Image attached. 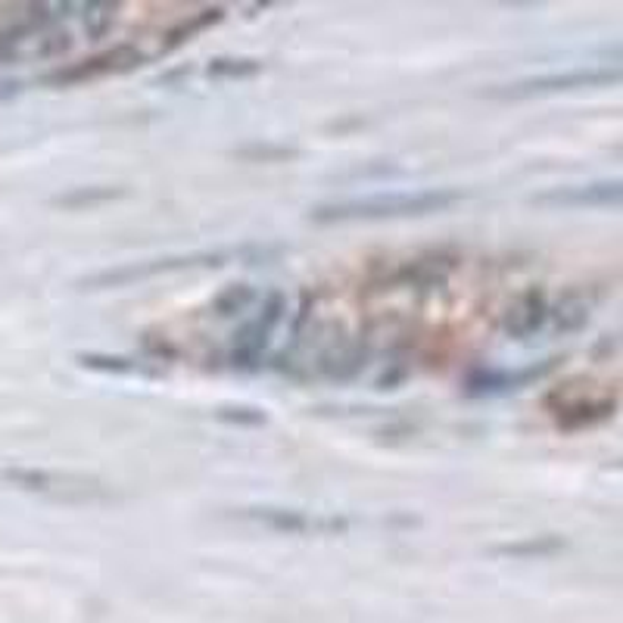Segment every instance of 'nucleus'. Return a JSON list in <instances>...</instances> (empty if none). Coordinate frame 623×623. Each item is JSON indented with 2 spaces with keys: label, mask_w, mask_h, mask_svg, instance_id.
<instances>
[{
  "label": "nucleus",
  "mask_w": 623,
  "mask_h": 623,
  "mask_svg": "<svg viewBox=\"0 0 623 623\" xmlns=\"http://www.w3.org/2000/svg\"><path fill=\"white\" fill-rule=\"evenodd\" d=\"M623 84L621 63H590V67L564 69V72H542V75H527L518 82L492 88L490 98L496 100H533L552 98V94H571V91H586V88H614Z\"/></svg>",
  "instance_id": "f03ea898"
},
{
  "label": "nucleus",
  "mask_w": 623,
  "mask_h": 623,
  "mask_svg": "<svg viewBox=\"0 0 623 623\" xmlns=\"http://www.w3.org/2000/svg\"><path fill=\"white\" fill-rule=\"evenodd\" d=\"M225 19V10L222 7H206V10H200L194 17L181 19L178 25H172L168 34L163 38V50L160 53H172V50H178L181 44H187V41H194L200 32H206V29H213Z\"/></svg>",
  "instance_id": "ddd939ff"
},
{
  "label": "nucleus",
  "mask_w": 623,
  "mask_h": 623,
  "mask_svg": "<svg viewBox=\"0 0 623 623\" xmlns=\"http://www.w3.org/2000/svg\"><path fill=\"white\" fill-rule=\"evenodd\" d=\"M253 303H256V290L249 284H228L215 294L213 312L218 318H234V315H244Z\"/></svg>",
  "instance_id": "4468645a"
},
{
  "label": "nucleus",
  "mask_w": 623,
  "mask_h": 623,
  "mask_svg": "<svg viewBox=\"0 0 623 623\" xmlns=\"http://www.w3.org/2000/svg\"><path fill=\"white\" fill-rule=\"evenodd\" d=\"M537 203L555 206V210H623V178L555 187V191L540 194Z\"/></svg>",
  "instance_id": "0eeeda50"
},
{
  "label": "nucleus",
  "mask_w": 623,
  "mask_h": 623,
  "mask_svg": "<svg viewBox=\"0 0 623 623\" xmlns=\"http://www.w3.org/2000/svg\"><path fill=\"white\" fill-rule=\"evenodd\" d=\"M263 72V63L259 60H213L206 67V79H215V82H225V79H253Z\"/></svg>",
  "instance_id": "dca6fc26"
},
{
  "label": "nucleus",
  "mask_w": 623,
  "mask_h": 623,
  "mask_svg": "<svg viewBox=\"0 0 623 623\" xmlns=\"http://www.w3.org/2000/svg\"><path fill=\"white\" fill-rule=\"evenodd\" d=\"M284 309H287V294L275 287L259 299V309L234 330V340H231L228 356H225V361L234 371H256L263 365L265 349H268L272 334L284 318Z\"/></svg>",
  "instance_id": "7ed1b4c3"
},
{
  "label": "nucleus",
  "mask_w": 623,
  "mask_h": 623,
  "mask_svg": "<svg viewBox=\"0 0 623 623\" xmlns=\"http://www.w3.org/2000/svg\"><path fill=\"white\" fill-rule=\"evenodd\" d=\"M456 268V259L446 256V253H427V256H418V259H409V263H399L394 272H387V278L380 284H394V290H406V287H418V290H427V287H437V284H446L449 275Z\"/></svg>",
  "instance_id": "9d476101"
},
{
  "label": "nucleus",
  "mask_w": 623,
  "mask_h": 623,
  "mask_svg": "<svg viewBox=\"0 0 623 623\" xmlns=\"http://www.w3.org/2000/svg\"><path fill=\"white\" fill-rule=\"evenodd\" d=\"M464 194L456 187H425V191H394L375 197L337 200L321 203L309 213L315 225H340V222H387V218H415L452 210Z\"/></svg>",
  "instance_id": "f257e3e1"
},
{
  "label": "nucleus",
  "mask_w": 623,
  "mask_h": 623,
  "mask_svg": "<svg viewBox=\"0 0 623 623\" xmlns=\"http://www.w3.org/2000/svg\"><path fill=\"white\" fill-rule=\"evenodd\" d=\"M552 368V361H542V365H530V368H477L474 375L468 378V396H499L511 394V390H521L530 380L542 378L545 371Z\"/></svg>",
  "instance_id": "9b49d317"
},
{
  "label": "nucleus",
  "mask_w": 623,
  "mask_h": 623,
  "mask_svg": "<svg viewBox=\"0 0 623 623\" xmlns=\"http://www.w3.org/2000/svg\"><path fill=\"white\" fill-rule=\"evenodd\" d=\"M153 57L144 53L137 44H115L94 53V57H84L79 63H69L48 72L41 82L57 84V88H69V84H84L98 82V79H110V75H122V72H132V69L144 67Z\"/></svg>",
  "instance_id": "20e7f679"
},
{
  "label": "nucleus",
  "mask_w": 623,
  "mask_h": 623,
  "mask_svg": "<svg viewBox=\"0 0 623 623\" xmlns=\"http://www.w3.org/2000/svg\"><path fill=\"white\" fill-rule=\"evenodd\" d=\"M82 22H84V32L91 41H98L103 34L113 29L115 22V10H119V3H84L82 7Z\"/></svg>",
  "instance_id": "2eb2a0df"
},
{
  "label": "nucleus",
  "mask_w": 623,
  "mask_h": 623,
  "mask_svg": "<svg viewBox=\"0 0 623 623\" xmlns=\"http://www.w3.org/2000/svg\"><path fill=\"white\" fill-rule=\"evenodd\" d=\"M119 197V191H103V187H98V191H75V194H63V197H57L53 203L57 206H79V203H103V200H113Z\"/></svg>",
  "instance_id": "f3484780"
},
{
  "label": "nucleus",
  "mask_w": 623,
  "mask_h": 623,
  "mask_svg": "<svg viewBox=\"0 0 623 623\" xmlns=\"http://www.w3.org/2000/svg\"><path fill=\"white\" fill-rule=\"evenodd\" d=\"M368 359H371L368 344L365 340H349V344L328 349L315 365H318V378L330 380V384H349L368 368Z\"/></svg>",
  "instance_id": "f8f14e48"
},
{
  "label": "nucleus",
  "mask_w": 623,
  "mask_h": 623,
  "mask_svg": "<svg viewBox=\"0 0 623 623\" xmlns=\"http://www.w3.org/2000/svg\"><path fill=\"white\" fill-rule=\"evenodd\" d=\"M225 253H194V256H168V259H150V263L125 265V268H110V272H100L94 278L82 280L88 287H122V284H132V280H147L156 275H172V272H194V268H218L225 265Z\"/></svg>",
  "instance_id": "39448f33"
},
{
  "label": "nucleus",
  "mask_w": 623,
  "mask_h": 623,
  "mask_svg": "<svg viewBox=\"0 0 623 623\" xmlns=\"http://www.w3.org/2000/svg\"><path fill=\"white\" fill-rule=\"evenodd\" d=\"M552 321V303L542 287H530L502 315V330L511 340H527Z\"/></svg>",
  "instance_id": "1a4fd4ad"
},
{
  "label": "nucleus",
  "mask_w": 623,
  "mask_h": 623,
  "mask_svg": "<svg viewBox=\"0 0 623 623\" xmlns=\"http://www.w3.org/2000/svg\"><path fill=\"white\" fill-rule=\"evenodd\" d=\"M244 518L256 521V524L272 527V530H280V533H344L349 521L344 518H328V514H309V511H296V509H246Z\"/></svg>",
  "instance_id": "6e6552de"
},
{
  "label": "nucleus",
  "mask_w": 623,
  "mask_h": 623,
  "mask_svg": "<svg viewBox=\"0 0 623 623\" xmlns=\"http://www.w3.org/2000/svg\"><path fill=\"white\" fill-rule=\"evenodd\" d=\"M545 406L552 411L555 425L561 430H580V427H592L599 421H607L614 409H617V399L614 396L602 394H571V387H561L558 394H552L545 399Z\"/></svg>",
  "instance_id": "423d86ee"
}]
</instances>
